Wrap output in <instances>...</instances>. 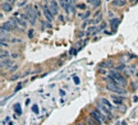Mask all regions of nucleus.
<instances>
[{"label":"nucleus","mask_w":138,"mask_h":125,"mask_svg":"<svg viewBox=\"0 0 138 125\" xmlns=\"http://www.w3.org/2000/svg\"><path fill=\"white\" fill-rule=\"evenodd\" d=\"M26 14H27V18H28V22L33 26L36 24V19H37V17L40 15V12H38V8H37V5H28L27 6V10H26Z\"/></svg>","instance_id":"f257e3e1"},{"label":"nucleus","mask_w":138,"mask_h":125,"mask_svg":"<svg viewBox=\"0 0 138 125\" xmlns=\"http://www.w3.org/2000/svg\"><path fill=\"white\" fill-rule=\"evenodd\" d=\"M90 116H91V118H93V119H95V120H96L100 125H102L106 121V118H107V116H105V115H104L100 110H93V111H91Z\"/></svg>","instance_id":"f03ea898"},{"label":"nucleus","mask_w":138,"mask_h":125,"mask_svg":"<svg viewBox=\"0 0 138 125\" xmlns=\"http://www.w3.org/2000/svg\"><path fill=\"white\" fill-rule=\"evenodd\" d=\"M106 90L107 91H111V92H115L118 94H125L127 91L124 87L119 86V84H106Z\"/></svg>","instance_id":"7ed1b4c3"},{"label":"nucleus","mask_w":138,"mask_h":125,"mask_svg":"<svg viewBox=\"0 0 138 125\" xmlns=\"http://www.w3.org/2000/svg\"><path fill=\"white\" fill-rule=\"evenodd\" d=\"M113 78H114V81L119 84V86H122V87H125L127 86V79L120 74V73H116V72H111V74H110Z\"/></svg>","instance_id":"20e7f679"},{"label":"nucleus","mask_w":138,"mask_h":125,"mask_svg":"<svg viewBox=\"0 0 138 125\" xmlns=\"http://www.w3.org/2000/svg\"><path fill=\"white\" fill-rule=\"evenodd\" d=\"M42 12H44V15L47 18L49 22H53V21H54V14H53V12L50 10V8H49L47 4H42Z\"/></svg>","instance_id":"39448f33"},{"label":"nucleus","mask_w":138,"mask_h":125,"mask_svg":"<svg viewBox=\"0 0 138 125\" xmlns=\"http://www.w3.org/2000/svg\"><path fill=\"white\" fill-rule=\"evenodd\" d=\"M96 107H97V110H100V111L102 112L105 116L111 118V110H110L107 106H105L104 103H101V102H100V103H97V105H96Z\"/></svg>","instance_id":"423d86ee"},{"label":"nucleus","mask_w":138,"mask_h":125,"mask_svg":"<svg viewBox=\"0 0 138 125\" xmlns=\"http://www.w3.org/2000/svg\"><path fill=\"white\" fill-rule=\"evenodd\" d=\"M49 8H50V10L53 12V14H54V15L59 14V4H58V1H56V0H51V1H50V4H49Z\"/></svg>","instance_id":"0eeeda50"},{"label":"nucleus","mask_w":138,"mask_h":125,"mask_svg":"<svg viewBox=\"0 0 138 125\" xmlns=\"http://www.w3.org/2000/svg\"><path fill=\"white\" fill-rule=\"evenodd\" d=\"M12 8H13V5L12 4H9V3H6V1H3L1 3V10L3 12H12Z\"/></svg>","instance_id":"6e6552de"},{"label":"nucleus","mask_w":138,"mask_h":125,"mask_svg":"<svg viewBox=\"0 0 138 125\" xmlns=\"http://www.w3.org/2000/svg\"><path fill=\"white\" fill-rule=\"evenodd\" d=\"M111 100H113V102H114L115 105H122L125 98H124V97H118V96H114V94H113V96H111Z\"/></svg>","instance_id":"1a4fd4ad"},{"label":"nucleus","mask_w":138,"mask_h":125,"mask_svg":"<svg viewBox=\"0 0 138 125\" xmlns=\"http://www.w3.org/2000/svg\"><path fill=\"white\" fill-rule=\"evenodd\" d=\"M65 3H67V5H68L69 12H70V13H74V12H75V4H74V0H65Z\"/></svg>","instance_id":"9d476101"},{"label":"nucleus","mask_w":138,"mask_h":125,"mask_svg":"<svg viewBox=\"0 0 138 125\" xmlns=\"http://www.w3.org/2000/svg\"><path fill=\"white\" fill-rule=\"evenodd\" d=\"M119 22H120V19H119V18H113V19L110 21V26H111V30H113V31H115V30H116V27H118Z\"/></svg>","instance_id":"9b49d317"},{"label":"nucleus","mask_w":138,"mask_h":125,"mask_svg":"<svg viewBox=\"0 0 138 125\" xmlns=\"http://www.w3.org/2000/svg\"><path fill=\"white\" fill-rule=\"evenodd\" d=\"M13 65V61L12 60H9V59H1V68H5L6 66V69H9L10 66Z\"/></svg>","instance_id":"f8f14e48"},{"label":"nucleus","mask_w":138,"mask_h":125,"mask_svg":"<svg viewBox=\"0 0 138 125\" xmlns=\"http://www.w3.org/2000/svg\"><path fill=\"white\" fill-rule=\"evenodd\" d=\"M125 4H127L125 0H114V1H113V5H114V6H124Z\"/></svg>","instance_id":"ddd939ff"},{"label":"nucleus","mask_w":138,"mask_h":125,"mask_svg":"<svg viewBox=\"0 0 138 125\" xmlns=\"http://www.w3.org/2000/svg\"><path fill=\"white\" fill-rule=\"evenodd\" d=\"M100 102H101V103H104L105 106H107V107H109L110 110L113 109V105H111V102H110V101H109L107 98H101V100H100Z\"/></svg>","instance_id":"4468645a"},{"label":"nucleus","mask_w":138,"mask_h":125,"mask_svg":"<svg viewBox=\"0 0 138 125\" xmlns=\"http://www.w3.org/2000/svg\"><path fill=\"white\" fill-rule=\"evenodd\" d=\"M59 1H60V5H62V6L64 8V10H65V13H67V14H68V13H70V12H69V8H68V5H67V3H65V0H59Z\"/></svg>","instance_id":"2eb2a0df"},{"label":"nucleus","mask_w":138,"mask_h":125,"mask_svg":"<svg viewBox=\"0 0 138 125\" xmlns=\"http://www.w3.org/2000/svg\"><path fill=\"white\" fill-rule=\"evenodd\" d=\"M101 68H113V62L111 61H105V62H101L100 64Z\"/></svg>","instance_id":"dca6fc26"},{"label":"nucleus","mask_w":138,"mask_h":125,"mask_svg":"<svg viewBox=\"0 0 138 125\" xmlns=\"http://www.w3.org/2000/svg\"><path fill=\"white\" fill-rule=\"evenodd\" d=\"M88 3L92 5V6H99L101 4V0H88Z\"/></svg>","instance_id":"f3484780"},{"label":"nucleus","mask_w":138,"mask_h":125,"mask_svg":"<svg viewBox=\"0 0 138 125\" xmlns=\"http://www.w3.org/2000/svg\"><path fill=\"white\" fill-rule=\"evenodd\" d=\"M87 123H88L90 125H100L97 121H96V120H95V119H93V118H91V116L87 119Z\"/></svg>","instance_id":"a211bd4d"},{"label":"nucleus","mask_w":138,"mask_h":125,"mask_svg":"<svg viewBox=\"0 0 138 125\" xmlns=\"http://www.w3.org/2000/svg\"><path fill=\"white\" fill-rule=\"evenodd\" d=\"M96 32H99V30H96V27H90L87 30V34H92V33H96Z\"/></svg>","instance_id":"6ab92c4d"},{"label":"nucleus","mask_w":138,"mask_h":125,"mask_svg":"<svg viewBox=\"0 0 138 125\" xmlns=\"http://www.w3.org/2000/svg\"><path fill=\"white\" fill-rule=\"evenodd\" d=\"M14 110H15V112H17V115H21L22 114V110H21V106L17 103L15 106H14Z\"/></svg>","instance_id":"aec40b11"},{"label":"nucleus","mask_w":138,"mask_h":125,"mask_svg":"<svg viewBox=\"0 0 138 125\" xmlns=\"http://www.w3.org/2000/svg\"><path fill=\"white\" fill-rule=\"evenodd\" d=\"M90 15V12H86V13H83V14H78V17L81 18V19H84V18H87Z\"/></svg>","instance_id":"412c9836"},{"label":"nucleus","mask_w":138,"mask_h":125,"mask_svg":"<svg viewBox=\"0 0 138 125\" xmlns=\"http://www.w3.org/2000/svg\"><path fill=\"white\" fill-rule=\"evenodd\" d=\"M8 55H9V52H8V51H5V50H3V51H1V59H5V56L8 58Z\"/></svg>","instance_id":"4be33fe9"},{"label":"nucleus","mask_w":138,"mask_h":125,"mask_svg":"<svg viewBox=\"0 0 138 125\" xmlns=\"http://www.w3.org/2000/svg\"><path fill=\"white\" fill-rule=\"evenodd\" d=\"M133 72H134V68H133V66H131V68H128V69H127V72H125V73H127V74H133Z\"/></svg>","instance_id":"5701e85b"},{"label":"nucleus","mask_w":138,"mask_h":125,"mask_svg":"<svg viewBox=\"0 0 138 125\" xmlns=\"http://www.w3.org/2000/svg\"><path fill=\"white\" fill-rule=\"evenodd\" d=\"M28 37H30V38H32V37H33V31H32V30H31L30 33H28Z\"/></svg>","instance_id":"b1692460"},{"label":"nucleus","mask_w":138,"mask_h":125,"mask_svg":"<svg viewBox=\"0 0 138 125\" xmlns=\"http://www.w3.org/2000/svg\"><path fill=\"white\" fill-rule=\"evenodd\" d=\"M3 1H6V3H9V4H14V0H3Z\"/></svg>","instance_id":"393cba45"},{"label":"nucleus","mask_w":138,"mask_h":125,"mask_svg":"<svg viewBox=\"0 0 138 125\" xmlns=\"http://www.w3.org/2000/svg\"><path fill=\"white\" fill-rule=\"evenodd\" d=\"M12 56H13V58H14V59H17V58H18V56H19V55H18V54H15V52H14V54H12Z\"/></svg>","instance_id":"a878e982"},{"label":"nucleus","mask_w":138,"mask_h":125,"mask_svg":"<svg viewBox=\"0 0 138 125\" xmlns=\"http://www.w3.org/2000/svg\"><path fill=\"white\" fill-rule=\"evenodd\" d=\"M78 8H81V9H84V8H86V6H84V5H83V4H81V5H78Z\"/></svg>","instance_id":"bb28decb"},{"label":"nucleus","mask_w":138,"mask_h":125,"mask_svg":"<svg viewBox=\"0 0 138 125\" xmlns=\"http://www.w3.org/2000/svg\"><path fill=\"white\" fill-rule=\"evenodd\" d=\"M60 96H65V92H64V91H63V90H62V91H60Z\"/></svg>","instance_id":"cd10ccee"},{"label":"nucleus","mask_w":138,"mask_h":125,"mask_svg":"<svg viewBox=\"0 0 138 125\" xmlns=\"http://www.w3.org/2000/svg\"><path fill=\"white\" fill-rule=\"evenodd\" d=\"M75 125H88V124H84V123H78V124H75Z\"/></svg>","instance_id":"c85d7f7f"},{"label":"nucleus","mask_w":138,"mask_h":125,"mask_svg":"<svg viewBox=\"0 0 138 125\" xmlns=\"http://www.w3.org/2000/svg\"><path fill=\"white\" fill-rule=\"evenodd\" d=\"M136 75H137V77H138V70H137V72H136Z\"/></svg>","instance_id":"c756f323"},{"label":"nucleus","mask_w":138,"mask_h":125,"mask_svg":"<svg viewBox=\"0 0 138 125\" xmlns=\"http://www.w3.org/2000/svg\"><path fill=\"white\" fill-rule=\"evenodd\" d=\"M128 1H136V0H128Z\"/></svg>","instance_id":"7c9ffc66"}]
</instances>
